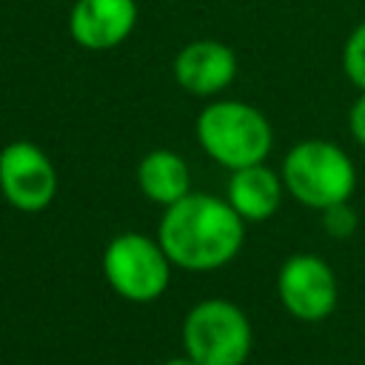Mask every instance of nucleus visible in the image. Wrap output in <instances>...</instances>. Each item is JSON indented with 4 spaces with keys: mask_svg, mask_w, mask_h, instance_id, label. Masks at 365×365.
<instances>
[{
    "mask_svg": "<svg viewBox=\"0 0 365 365\" xmlns=\"http://www.w3.org/2000/svg\"><path fill=\"white\" fill-rule=\"evenodd\" d=\"M277 294L282 308L302 319L319 322L336 308V277L331 265L317 254H294L277 274Z\"/></svg>",
    "mask_w": 365,
    "mask_h": 365,
    "instance_id": "nucleus-7",
    "label": "nucleus"
},
{
    "mask_svg": "<svg viewBox=\"0 0 365 365\" xmlns=\"http://www.w3.org/2000/svg\"><path fill=\"white\" fill-rule=\"evenodd\" d=\"M342 68H345V77L359 88L365 91V20L348 34L345 40V48H342Z\"/></svg>",
    "mask_w": 365,
    "mask_h": 365,
    "instance_id": "nucleus-12",
    "label": "nucleus"
},
{
    "mask_svg": "<svg viewBox=\"0 0 365 365\" xmlns=\"http://www.w3.org/2000/svg\"><path fill=\"white\" fill-rule=\"evenodd\" d=\"M57 168L40 145L29 140H14L3 145L0 194L11 208L23 214L46 211L57 197Z\"/></svg>",
    "mask_w": 365,
    "mask_h": 365,
    "instance_id": "nucleus-6",
    "label": "nucleus"
},
{
    "mask_svg": "<svg viewBox=\"0 0 365 365\" xmlns=\"http://www.w3.org/2000/svg\"><path fill=\"white\" fill-rule=\"evenodd\" d=\"M197 140L211 160L237 171L268 157L274 131L257 106L242 100H214L197 117Z\"/></svg>",
    "mask_w": 365,
    "mask_h": 365,
    "instance_id": "nucleus-2",
    "label": "nucleus"
},
{
    "mask_svg": "<svg viewBox=\"0 0 365 365\" xmlns=\"http://www.w3.org/2000/svg\"><path fill=\"white\" fill-rule=\"evenodd\" d=\"M251 342V322L231 299H202L182 319V348L197 365H242Z\"/></svg>",
    "mask_w": 365,
    "mask_h": 365,
    "instance_id": "nucleus-4",
    "label": "nucleus"
},
{
    "mask_svg": "<svg viewBox=\"0 0 365 365\" xmlns=\"http://www.w3.org/2000/svg\"><path fill=\"white\" fill-rule=\"evenodd\" d=\"M237 77V54L220 40L185 43L174 57V80L194 97H214Z\"/></svg>",
    "mask_w": 365,
    "mask_h": 365,
    "instance_id": "nucleus-9",
    "label": "nucleus"
},
{
    "mask_svg": "<svg viewBox=\"0 0 365 365\" xmlns=\"http://www.w3.org/2000/svg\"><path fill=\"white\" fill-rule=\"evenodd\" d=\"M137 185L151 202L168 208L191 194V168L177 151L154 148L137 165Z\"/></svg>",
    "mask_w": 365,
    "mask_h": 365,
    "instance_id": "nucleus-11",
    "label": "nucleus"
},
{
    "mask_svg": "<svg viewBox=\"0 0 365 365\" xmlns=\"http://www.w3.org/2000/svg\"><path fill=\"white\" fill-rule=\"evenodd\" d=\"M137 14V0H74L68 34L86 51H108L131 37Z\"/></svg>",
    "mask_w": 365,
    "mask_h": 365,
    "instance_id": "nucleus-8",
    "label": "nucleus"
},
{
    "mask_svg": "<svg viewBox=\"0 0 365 365\" xmlns=\"http://www.w3.org/2000/svg\"><path fill=\"white\" fill-rule=\"evenodd\" d=\"M348 128H351L354 140L365 148V91L354 100V106H351V111H348Z\"/></svg>",
    "mask_w": 365,
    "mask_h": 365,
    "instance_id": "nucleus-14",
    "label": "nucleus"
},
{
    "mask_svg": "<svg viewBox=\"0 0 365 365\" xmlns=\"http://www.w3.org/2000/svg\"><path fill=\"white\" fill-rule=\"evenodd\" d=\"M103 277L117 297L128 302H154L171 282V259L160 240L125 231L106 245Z\"/></svg>",
    "mask_w": 365,
    "mask_h": 365,
    "instance_id": "nucleus-5",
    "label": "nucleus"
},
{
    "mask_svg": "<svg viewBox=\"0 0 365 365\" xmlns=\"http://www.w3.org/2000/svg\"><path fill=\"white\" fill-rule=\"evenodd\" d=\"M282 185L297 202L325 211L351 200L356 168L339 145L328 140H302L285 154Z\"/></svg>",
    "mask_w": 365,
    "mask_h": 365,
    "instance_id": "nucleus-3",
    "label": "nucleus"
},
{
    "mask_svg": "<svg viewBox=\"0 0 365 365\" xmlns=\"http://www.w3.org/2000/svg\"><path fill=\"white\" fill-rule=\"evenodd\" d=\"M322 222L331 237H348L356 228V214L351 211L348 202H339V205H331L322 211Z\"/></svg>",
    "mask_w": 365,
    "mask_h": 365,
    "instance_id": "nucleus-13",
    "label": "nucleus"
},
{
    "mask_svg": "<svg viewBox=\"0 0 365 365\" xmlns=\"http://www.w3.org/2000/svg\"><path fill=\"white\" fill-rule=\"evenodd\" d=\"M285 185L282 177L265 168L262 163L231 171L228 180V202L245 222H262L279 211Z\"/></svg>",
    "mask_w": 365,
    "mask_h": 365,
    "instance_id": "nucleus-10",
    "label": "nucleus"
},
{
    "mask_svg": "<svg viewBox=\"0 0 365 365\" xmlns=\"http://www.w3.org/2000/svg\"><path fill=\"white\" fill-rule=\"evenodd\" d=\"M163 365H197V362H194L191 356H185V354H182V356H171V359H165Z\"/></svg>",
    "mask_w": 365,
    "mask_h": 365,
    "instance_id": "nucleus-15",
    "label": "nucleus"
},
{
    "mask_svg": "<svg viewBox=\"0 0 365 365\" xmlns=\"http://www.w3.org/2000/svg\"><path fill=\"white\" fill-rule=\"evenodd\" d=\"M157 240L171 265L185 271H214L240 254L245 220L228 200L214 194H188L165 208Z\"/></svg>",
    "mask_w": 365,
    "mask_h": 365,
    "instance_id": "nucleus-1",
    "label": "nucleus"
}]
</instances>
